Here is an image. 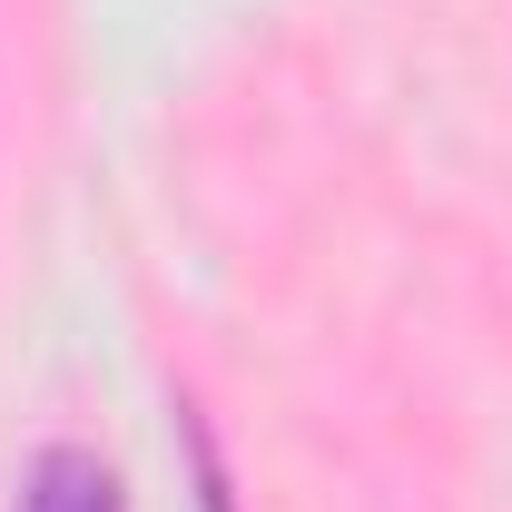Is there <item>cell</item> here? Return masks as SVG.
Segmentation results:
<instances>
[{
  "label": "cell",
  "instance_id": "cell-1",
  "mask_svg": "<svg viewBox=\"0 0 512 512\" xmlns=\"http://www.w3.org/2000/svg\"><path fill=\"white\" fill-rule=\"evenodd\" d=\"M20 512H128V503H119V473H109L99 453L50 444L30 463V483H20Z\"/></svg>",
  "mask_w": 512,
  "mask_h": 512
}]
</instances>
